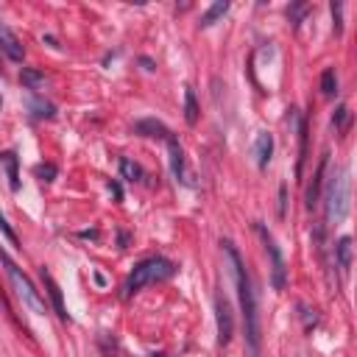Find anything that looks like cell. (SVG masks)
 I'll list each match as a JSON object with an SVG mask.
<instances>
[{"label": "cell", "instance_id": "1", "mask_svg": "<svg viewBox=\"0 0 357 357\" xmlns=\"http://www.w3.org/2000/svg\"><path fill=\"white\" fill-rule=\"evenodd\" d=\"M223 254L231 262V273L237 282V296H240V307H243V324H245V343H248V357H259V343H262V332H259V312H257V296L251 287V276L243 265L240 251L234 248V243L223 240Z\"/></svg>", "mask_w": 357, "mask_h": 357}, {"label": "cell", "instance_id": "2", "mask_svg": "<svg viewBox=\"0 0 357 357\" xmlns=\"http://www.w3.org/2000/svg\"><path fill=\"white\" fill-rule=\"evenodd\" d=\"M173 271H176V265L170 259H165V257H148V259L137 262L131 276H128V282H126V296L142 290L145 284H153V282H162V279L173 276Z\"/></svg>", "mask_w": 357, "mask_h": 357}, {"label": "cell", "instance_id": "3", "mask_svg": "<svg viewBox=\"0 0 357 357\" xmlns=\"http://www.w3.org/2000/svg\"><path fill=\"white\" fill-rule=\"evenodd\" d=\"M0 262L6 265V273H8V279H11V284H14V293L20 296V301L31 310V312H36V315H42L45 312V298H42V293L33 287V282L17 268V262H11L8 259V254L6 251H0Z\"/></svg>", "mask_w": 357, "mask_h": 357}, {"label": "cell", "instance_id": "4", "mask_svg": "<svg viewBox=\"0 0 357 357\" xmlns=\"http://www.w3.org/2000/svg\"><path fill=\"white\" fill-rule=\"evenodd\" d=\"M349 198H351L349 170H340L337 176L329 178V187H326V220L329 223H340L349 215Z\"/></svg>", "mask_w": 357, "mask_h": 357}, {"label": "cell", "instance_id": "5", "mask_svg": "<svg viewBox=\"0 0 357 357\" xmlns=\"http://www.w3.org/2000/svg\"><path fill=\"white\" fill-rule=\"evenodd\" d=\"M257 234H259V240H262V245H265V254L271 257V282H273L276 290H282V287H284V257H282V251H279L273 234H271L262 223H257Z\"/></svg>", "mask_w": 357, "mask_h": 357}, {"label": "cell", "instance_id": "6", "mask_svg": "<svg viewBox=\"0 0 357 357\" xmlns=\"http://www.w3.org/2000/svg\"><path fill=\"white\" fill-rule=\"evenodd\" d=\"M215 318H218V343L226 346L231 340L234 332V318H231V304L226 301V296L215 298Z\"/></svg>", "mask_w": 357, "mask_h": 357}, {"label": "cell", "instance_id": "7", "mask_svg": "<svg viewBox=\"0 0 357 357\" xmlns=\"http://www.w3.org/2000/svg\"><path fill=\"white\" fill-rule=\"evenodd\" d=\"M0 50H3L11 61H22V56H25V50H22L20 39H17V36H14V31H8L6 25H0Z\"/></svg>", "mask_w": 357, "mask_h": 357}, {"label": "cell", "instance_id": "8", "mask_svg": "<svg viewBox=\"0 0 357 357\" xmlns=\"http://www.w3.org/2000/svg\"><path fill=\"white\" fill-rule=\"evenodd\" d=\"M134 134H139V137H156V139H167L170 137L167 126L159 123V120H137L134 123Z\"/></svg>", "mask_w": 357, "mask_h": 357}, {"label": "cell", "instance_id": "9", "mask_svg": "<svg viewBox=\"0 0 357 357\" xmlns=\"http://www.w3.org/2000/svg\"><path fill=\"white\" fill-rule=\"evenodd\" d=\"M271 153H273V137L268 131L257 134V142H254V156H257V167H268L271 162Z\"/></svg>", "mask_w": 357, "mask_h": 357}, {"label": "cell", "instance_id": "10", "mask_svg": "<svg viewBox=\"0 0 357 357\" xmlns=\"http://www.w3.org/2000/svg\"><path fill=\"white\" fill-rule=\"evenodd\" d=\"M42 282H45V287H47V293H50V298H53V307H56V315H59L61 321H67V307H64V301H61V290H59V284L53 282V276H50L47 271H42Z\"/></svg>", "mask_w": 357, "mask_h": 357}, {"label": "cell", "instance_id": "11", "mask_svg": "<svg viewBox=\"0 0 357 357\" xmlns=\"http://www.w3.org/2000/svg\"><path fill=\"white\" fill-rule=\"evenodd\" d=\"M335 259H337V268L343 273H349L351 268V237H340L337 245H335Z\"/></svg>", "mask_w": 357, "mask_h": 357}, {"label": "cell", "instance_id": "12", "mask_svg": "<svg viewBox=\"0 0 357 357\" xmlns=\"http://www.w3.org/2000/svg\"><path fill=\"white\" fill-rule=\"evenodd\" d=\"M226 11H229V3H226V0H218V3H212V6L201 14V22H198V25H201V28H209V25H215Z\"/></svg>", "mask_w": 357, "mask_h": 357}, {"label": "cell", "instance_id": "13", "mask_svg": "<svg viewBox=\"0 0 357 357\" xmlns=\"http://www.w3.org/2000/svg\"><path fill=\"white\" fill-rule=\"evenodd\" d=\"M324 170H326V156H321V162H318V170H315V178H312V184H310V190H307V206H310V209L318 204V192H321Z\"/></svg>", "mask_w": 357, "mask_h": 357}, {"label": "cell", "instance_id": "14", "mask_svg": "<svg viewBox=\"0 0 357 357\" xmlns=\"http://www.w3.org/2000/svg\"><path fill=\"white\" fill-rule=\"evenodd\" d=\"M20 81H22L25 89H42V86H45V73L36 70V67H22Z\"/></svg>", "mask_w": 357, "mask_h": 357}, {"label": "cell", "instance_id": "15", "mask_svg": "<svg viewBox=\"0 0 357 357\" xmlns=\"http://www.w3.org/2000/svg\"><path fill=\"white\" fill-rule=\"evenodd\" d=\"M167 148H170V167H173L176 178H181V173H184V159H181V145H178V139H176L173 134L167 137Z\"/></svg>", "mask_w": 357, "mask_h": 357}, {"label": "cell", "instance_id": "16", "mask_svg": "<svg viewBox=\"0 0 357 357\" xmlns=\"http://www.w3.org/2000/svg\"><path fill=\"white\" fill-rule=\"evenodd\" d=\"M198 114H201V112H198V100H195V92L187 86V89H184V120H187L190 126H195V123H198Z\"/></svg>", "mask_w": 357, "mask_h": 357}, {"label": "cell", "instance_id": "17", "mask_svg": "<svg viewBox=\"0 0 357 357\" xmlns=\"http://www.w3.org/2000/svg\"><path fill=\"white\" fill-rule=\"evenodd\" d=\"M0 162L6 165V170H8V187L11 190H17L20 187V170H17V156L11 153V151H6V153H0Z\"/></svg>", "mask_w": 357, "mask_h": 357}, {"label": "cell", "instance_id": "18", "mask_svg": "<svg viewBox=\"0 0 357 357\" xmlns=\"http://www.w3.org/2000/svg\"><path fill=\"white\" fill-rule=\"evenodd\" d=\"M332 123H335V131H337V134H346L349 126H351V109H349V106H337Z\"/></svg>", "mask_w": 357, "mask_h": 357}, {"label": "cell", "instance_id": "19", "mask_svg": "<svg viewBox=\"0 0 357 357\" xmlns=\"http://www.w3.org/2000/svg\"><path fill=\"white\" fill-rule=\"evenodd\" d=\"M321 92H324L326 98H332V95L337 92V75H335L332 67H326V70L321 73Z\"/></svg>", "mask_w": 357, "mask_h": 357}, {"label": "cell", "instance_id": "20", "mask_svg": "<svg viewBox=\"0 0 357 357\" xmlns=\"http://www.w3.org/2000/svg\"><path fill=\"white\" fill-rule=\"evenodd\" d=\"M120 173H123L128 181H139V178H142V167H139L137 162H131V159H120Z\"/></svg>", "mask_w": 357, "mask_h": 357}, {"label": "cell", "instance_id": "21", "mask_svg": "<svg viewBox=\"0 0 357 357\" xmlns=\"http://www.w3.org/2000/svg\"><path fill=\"white\" fill-rule=\"evenodd\" d=\"M31 109H36V112H33L36 117H53V106H50V103H42V100H33V103H31Z\"/></svg>", "mask_w": 357, "mask_h": 357}, {"label": "cell", "instance_id": "22", "mask_svg": "<svg viewBox=\"0 0 357 357\" xmlns=\"http://www.w3.org/2000/svg\"><path fill=\"white\" fill-rule=\"evenodd\" d=\"M36 176H39L42 181H53V178H56V167H53V165H36Z\"/></svg>", "mask_w": 357, "mask_h": 357}, {"label": "cell", "instance_id": "23", "mask_svg": "<svg viewBox=\"0 0 357 357\" xmlns=\"http://www.w3.org/2000/svg\"><path fill=\"white\" fill-rule=\"evenodd\" d=\"M0 231H3V234H6V240H8V243H11V245H20V240H17V234H14V229H11V226H8V220H6V218H3V215H0Z\"/></svg>", "mask_w": 357, "mask_h": 357}, {"label": "cell", "instance_id": "24", "mask_svg": "<svg viewBox=\"0 0 357 357\" xmlns=\"http://www.w3.org/2000/svg\"><path fill=\"white\" fill-rule=\"evenodd\" d=\"M304 11H307V6H304V3H296V6H290V8H287V17H290V22H293V25H298V17H301Z\"/></svg>", "mask_w": 357, "mask_h": 357}, {"label": "cell", "instance_id": "25", "mask_svg": "<svg viewBox=\"0 0 357 357\" xmlns=\"http://www.w3.org/2000/svg\"><path fill=\"white\" fill-rule=\"evenodd\" d=\"M340 11H343V6H340V3H332V20H335V33H340Z\"/></svg>", "mask_w": 357, "mask_h": 357}]
</instances>
